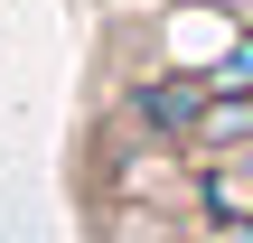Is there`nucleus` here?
<instances>
[{
	"label": "nucleus",
	"instance_id": "obj_1",
	"mask_svg": "<svg viewBox=\"0 0 253 243\" xmlns=\"http://www.w3.org/2000/svg\"><path fill=\"white\" fill-rule=\"evenodd\" d=\"M197 131H207V140H253V94H225V103H207V112H197Z\"/></svg>",
	"mask_w": 253,
	"mask_h": 243
},
{
	"label": "nucleus",
	"instance_id": "obj_2",
	"mask_svg": "<svg viewBox=\"0 0 253 243\" xmlns=\"http://www.w3.org/2000/svg\"><path fill=\"white\" fill-rule=\"evenodd\" d=\"M141 112H150L160 131H178V122L197 112V94H188V84H150V103H141Z\"/></svg>",
	"mask_w": 253,
	"mask_h": 243
}]
</instances>
